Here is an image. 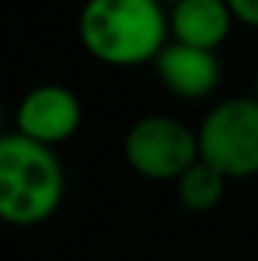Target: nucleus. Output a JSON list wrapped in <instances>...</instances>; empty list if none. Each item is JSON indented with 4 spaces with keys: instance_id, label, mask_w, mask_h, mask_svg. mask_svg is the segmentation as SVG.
<instances>
[{
    "instance_id": "1",
    "label": "nucleus",
    "mask_w": 258,
    "mask_h": 261,
    "mask_svg": "<svg viewBox=\"0 0 258 261\" xmlns=\"http://www.w3.org/2000/svg\"><path fill=\"white\" fill-rule=\"evenodd\" d=\"M167 34L170 15L158 0H85L79 12L85 52L107 67L155 64Z\"/></svg>"
},
{
    "instance_id": "2",
    "label": "nucleus",
    "mask_w": 258,
    "mask_h": 261,
    "mask_svg": "<svg viewBox=\"0 0 258 261\" xmlns=\"http://www.w3.org/2000/svg\"><path fill=\"white\" fill-rule=\"evenodd\" d=\"M64 197V170L49 146L21 134L0 140V219L18 228L46 222Z\"/></svg>"
},
{
    "instance_id": "3",
    "label": "nucleus",
    "mask_w": 258,
    "mask_h": 261,
    "mask_svg": "<svg viewBox=\"0 0 258 261\" xmlns=\"http://www.w3.org/2000/svg\"><path fill=\"white\" fill-rule=\"evenodd\" d=\"M197 152L225 179L258 176L255 97H228V100L216 103L197 128Z\"/></svg>"
},
{
    "instance_id": "4",
    "label": "nucleus",
    "mask_w": 258,
    "mask_h": 261,
    "mask_svg": "<svg viewBox=\"0 0 258 261\" xmlns=\"http://www.w3.org/2000/svg\"><path fill=\"white\" fill-rule=\"evenodd\" d=\"M197 158V130L183 125L179 119L146 116L125 134V161L143 179L176 182Z\"/></svg>"
},
{
    "instance_id": "5",
    "label": "nucleus",
    "mask_w": 258,
    "mask_h": 261,
    "mask_svg": "<svg viewBox=\"0 0 258 261\" xmlns=\"http://www.w3.org/2000/svg\"><path fill=\"white\" fill-rule=\"evenodd\" d=\"M79 122H82L79 97L55 82L31 88L15 107V134L49 149L70 140L79 130Z\"/></svg>"
},
{
    "instance_id": "6",
    "label": "nucleus",
    "mask_w": 258,
    "mask_h": 261,
    "mask_svg": "<svg viewBox=\"0 0 258 261\" xmlns=\"http://www.w3.org/2000/svg\"><path fill=\"white\" fill-rule=\"evenodd\" d=\"M155 76L179 100H203L222 82V64L216 52L186 43H167L155 58Z\"/></svg>"
},
{
    "instance_id": "7",
    "label": "nucleus",
    "mask_w": 258,
    "mask_h": 261,
    "mask_svg": "<svg viewBox=\"0 0 258 261\" xmlns=\"http://www.w3.org/2000/svg\"><path fill=\"white\" fill-rule=\"evenodd\" d=\"M170 34L173 43L216 52L234 24V15L225 0H183L170 6Z\"/></svg>"
},
{
    "instance_id": "8",
    "label": "nucleus",
    "mask_w": 258,
    "mask_h": 261,
    "mask_svg": "<svg viewBox=\"0 0 258 261\" xmlns=\"http://www.w3.org/2000/svg\"><path fill=\"white\" fill-rule=\"evenodd\" d=\"M225 182L228 179L213 164L197 158L192 167L176 179V197H179L183 210H189V213H210V210H216L222 203Z\"/></svg>"
},
{
    "instance_id": "9",
    "label": "nucleus",
    "mask_w": 258,
    "mask_h": 261,
    "mask_svg": "<svg viewBox=\"0 0 258 261\" xmlns=\"http://www.w3.org/2000/svg\"><path fill=\"white\" fill-rule=\"evenodd\" d=\"M234 21H243L249 28H258V0H225Z\"/></svg>"
},
{
    "instance_id": "10",
    "label": "nucleus",
    "mask_w": 258,
    "mask_h": 261,
    "mask_svg": "<svg viewBox=\"0 0 258 261\" xmlns=\"http://www.w3.org/2000/svg\"><path fill=\"white\" fill-rule=\"evenodd\" d=\"M252 97L258 100V76H255V88H252Z\"/></svg>"
},
{
    "instance_id": "11",
    "label": "nucleus",
    "mask_w": 258,
    "mask_h": 261,
    "mask_svg": "<svg viewBox=\"0 0 258 261\" xmlns=\"http://www.w3.org/2000/svg\"><path fill=\"white\" fill-rule=\"evenodd\" d=\"M158 3H170L173 6V3H183V0H158Z\"/></svg>"
}]
</instances>
